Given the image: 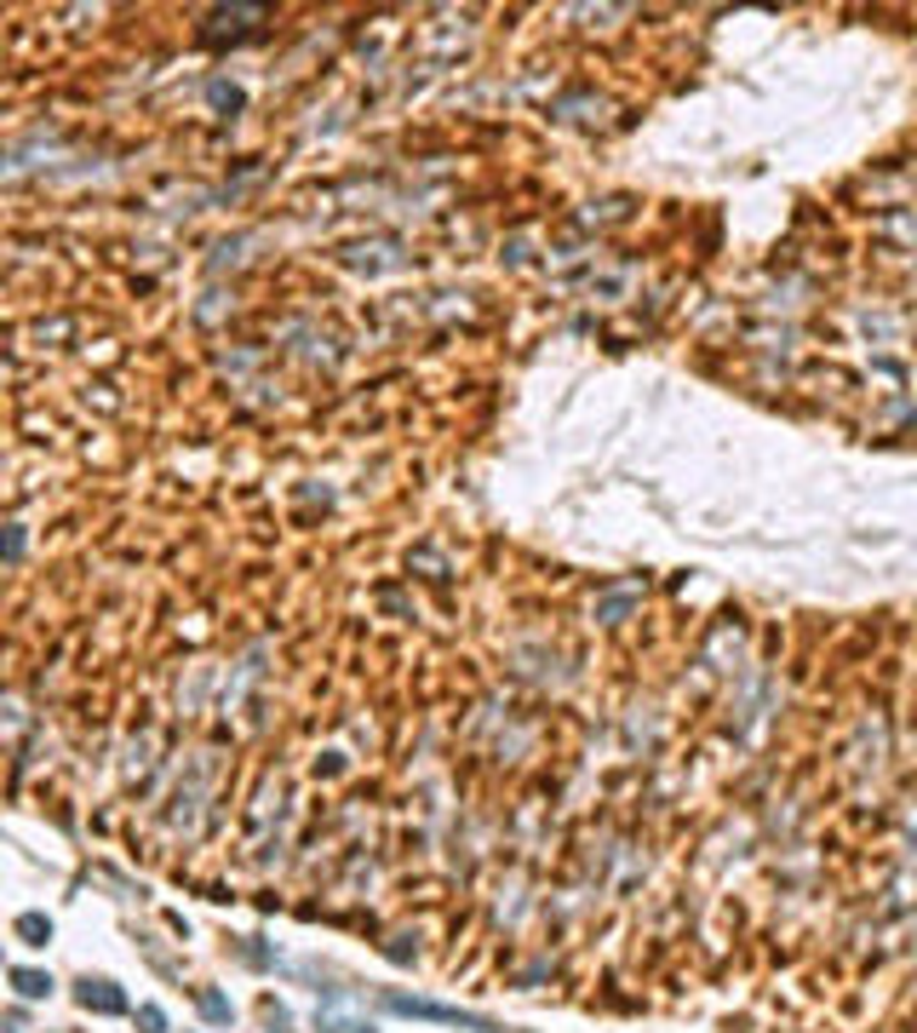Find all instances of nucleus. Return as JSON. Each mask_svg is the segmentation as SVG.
<instances>
[{"label":"nucleus","mask_w":917,"mask_h":1033,"mask_svg":"<svg viewBox=\"0 0 917 1033\" xmlns=\"http://www.w3.org/2000/svg\"><path fill=\"white\" fill-rule=\"evenodd\" d=\"M81 999H86V1005H98V1011H121V999L110 993V982H86Z\"/></svg>","instance_id":"1"},{"label":"nucleus","mask_w":917,"mask_h":1033,"mask_svg":"<svg viewBox=\"0 0 917 1033\" xmlns=\"http://www.w3.org/2000/svg\"><path fill=\"white\" fill-rule=\"evenodd\" d=\"M12 982H18L23 993H47V988H52V982H47V976H35V971H18Z\"/></svg>","instance_id":"2"}]
</instances>
